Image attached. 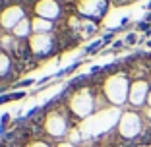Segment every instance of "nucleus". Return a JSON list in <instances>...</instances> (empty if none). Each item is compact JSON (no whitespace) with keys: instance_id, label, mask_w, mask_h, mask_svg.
<instances>
[{"instance_id":"4","label":"nucleus","mask_w":151,"mask_h":147,"mask_svg":"<svg viewBox=\"0 0 151 147\" xmlns=\"http://www.w3.org/2000/svg\"><path fill=\"white\" fill-rule=\"evenodd\" d=\"M47 130H49L52 136H60L66 130V126H64V120H58V114H52L49 116V120H47Z\"/></svg>"},{"instance_id":"6","label":"nucleus","mask_w":151,"mask_h":147,"mask_svg":"<svg viewBox=\"0 0 151 147\" xmlns=\"http://www.w3.org/2000/svg\"><path fill=\"white\" fill-rule=\"evenodd\" d=\"M27 25H29V23H27V19H23V22H22V27L16 25L14 33H16L18 37H27Z\"/></svg>"},{"instance_id":"5","label":"nucleus","mask_w":151,"mask_h":147,"mask_svg":"<svg viewBox=\"0 0 151 147\" xmlns=\"http://www.w3.org/2000/svg\"><path fill=\"white\" fill-rule=\"evenodd\" d=\"M23 97H25V91H14V93L2 95V97H0V105L10 103V101H18V99H23Z\"/></svg>"},{"instance_id":"7","label":"nucleus","mask_w":151,"mask_h":147,"mask_svg":"<svg viewBox=\"0 0 151 147\" xmlns=\"http://www.w3.org/2000/svg\"><path fill=\"white\" fill-rule=\"evenodd\" d=\"M31 83H33V80H23V81H18L16 87H29Z\"/></svg>"},{"instance_id":"10","label":"nucleus","mask_w":151,"mask_h":147,"mask_svg":"<svg viewBox=\"0 0 151 147\" xmlns=\"http://www.w3.org/2000/svg\"><path fill=\"white\" fill-rule=\"evenodd\" d=\"M4 130H6L4 126H0V134H4Z\"/></svg>"},{"instance_id":"8","label":"nucleus","mask_w":151,"mask_h":147,"mask_svg":"<svg viewBox=\"0 0 151 147\" xmlns=\"http://www.w3.org/2000/svg\"><path fill=\"white\" fill-rule=\"evenodd\" d=\"M8 122H10V114H4L2 118H0V126H4V128H6V124H8Z\"/></svg>"},{"instance_id":"1","label":"nucleus","mask_w":151,"mask_h":147,"mask_svg":"<svg viewBox=\"0 0 151 147\" xmlns=\"http://www.w3.org/2000/svg\"><path fill=\"white\" fill-rule=\"evenodd\" d=\"M37 14H39V18L43 19H56L58 14H60V6L54 2V0H41L39 4H37Z\"/></svg>"},{"instance_id":"2","label":"nucleus","mask_w":151,"mask_h":147,"mask_svg":"<svg viewBox=\"0 0 151 147\" xmlns=\"http://www.w3.org/2000/svg\"><path fill=\"white\" fill-rule=\"evenodd\" d=\"M31 49L37 52H47L50 49V35L49 33H35L31 39Z\"/></svg>"},{"instance_id":"9","label":"nucleus","mask_w":151,"mask_h":147,"mask_svg":"<svg viewBox=\"0 0 151 147\" xmlns=\"http://www.w3.org/2000/svg\"><path fill=\"white\" fill-rule=\"evenodd\" d=\"M99 47H101V43H99V41H97V43H93V45H91V47H89V49H87V52H95V50H97Z\"/></svg>"},{"instance_id":"3","label":"nucleus","mask_w":151,"mask_h":147,"mask_svg":"<svg viewBox=\"0 0 151 147\" xmlns=\"http://www.w3.org/2000/svg\"><path fill=\"white\" fill-rule=\"evenodd\" d=\"M22 19H23L22 8H8L4 14H2V25L4 27H12L18 22H22Z\"/></svg>"}]
</instances>
